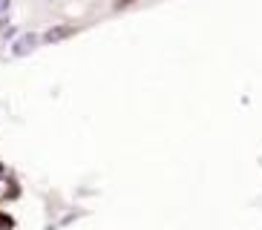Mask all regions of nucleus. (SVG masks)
I'll list each match as a JSON object with an SVG mask.
<instances>
[{"label": "nucleus", "mask_w": 262, "mask_h": 230, "mask_svg": "<svg viewBox=\"0 0 262 230\" xmlns=\"http://www.w3.org/2000/svg\"><path fill=\"white\" fill-rule=\"evenodd\" d=\"M40 43H43V40H40L38 32H20V35H15V40H12V55H15V58H26V55H32Z\"/></svg>", "instance_id": "obj_1"}, {"label": "nucleus", "mask_w": 262, "mask_h": 230, "mask_svg": "<svg viewBox=\"0 0 262 230\" xmlns=\"http://www.w3.org/2000/svg\"><path fill=\"white\" fill-rule=\"evenodd\" d=\"M70 35H75V29H72V26H52V29H47L43 35H40V40L52 46V43H58V40L70 38Z\"/></svg>", "instance_id": "obj_2"}, {"label": "nucleus", "mask_w": 262, "mask_h": 230, "mask_svg": "<svg viewBox=\"0 0 262 230\" xmlns=\"http://www.w3.org/2000/svg\"><path fill=\"white\" fill-rule=\"evenodd\" d=\"M0 35H3V38H15L17 35V26L9 20V15H0Z\"/></svg>", "instance_id": "obj_3"}, {"label": "nucleus", "mask_w": 262, "mask_h": 230, "mask_svg": "<svg viewBox=\"0 0 262 230\" xmlns=\"http://www.w3.org/2000/svg\"><path fill=\"white\" fill-rule=\"evenodd\" d=\"M12 12V0H0V15H9Z\"/></svg>", "instance_id": "obj_4"}, {"label": "nucleus", "mask_w": 262, "mask_h": 230, "mask_svg": "<svg viewBox=\"0 0 262 230\" xmlns=\"http://www.w3.org/2000/svg\"><path fill=\"white\" fill-rule=\"evenodd\" d=\"M47 3H58V0H47Z\"/></svg>", "instance_id": "obj_5"}]
</instances>
